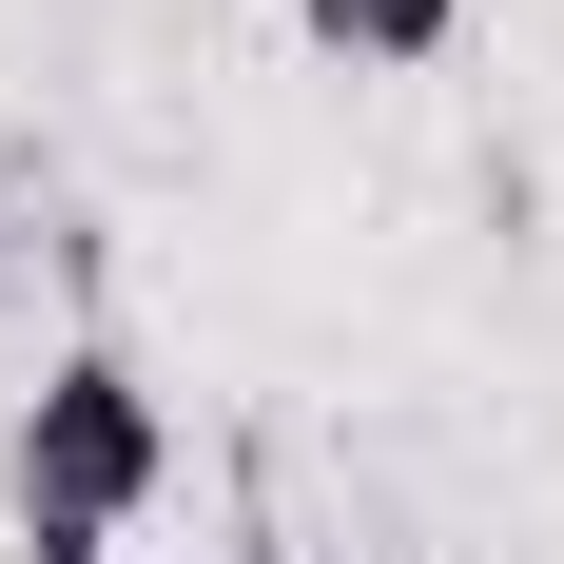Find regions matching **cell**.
I'll use <instances>...</instances> for the list:
<instances>
[{"label":"cell","instance_id":"1","mask_svg":"<svg viewBox=\"0 0 564 564\" xmlns=\"http://www.w3.org/2000/svg\"><path fill=\"white\" fill-rule=\"evenodd\" d=\"M0 487H20V545H40V564H98L117 525L156 507V487H175V409L137 390V350H40Z\"/></svg>","mask_w":564,"mask_h":564},{"label":"cell","instance_id":"2","mask_svg":"<svg viewBox=\"0 0 564 564\" xmlns=\"http://www.w3.org/2000/svg\"><path fill=\"white\" fill-rule=\"evenodd\" d=\"M312 20V58H350V78H429V58L467 40V0H292Z\"/></svg>","mask_w":564,"mask_h":564},{"label":"cell","instance_id":"3","mask_svg":"<svg viewBox=\"0 0 564 564\" xmlns=\"http://www.w3.org/2000/svg\"><path fill=\"white\" fill-rule=\"evenodd\" d=\"M234 564H292V545H234Z\"/></svg>","mask_w":564,"mask_h":564}]
</instances>
